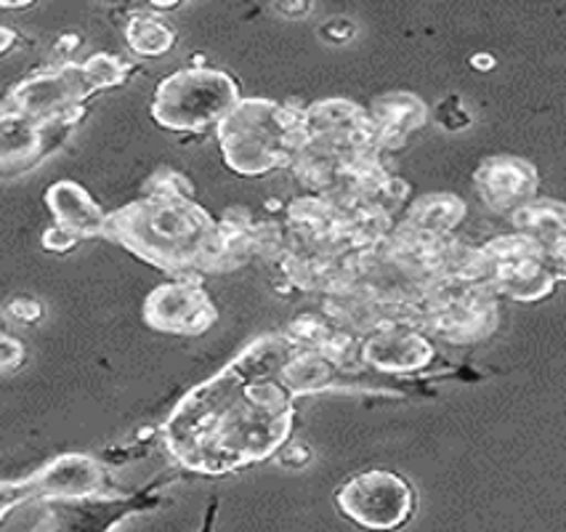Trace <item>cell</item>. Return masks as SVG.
Returning a JSON list of instances; mask_svg holds the SVG:
<instances>
[{
  "label": "cell",
  "mask_w": 566,
  "mask_h": 532,
  "mask_svg": "<svg viewBox=\"0 0 566 532\" xmlns=\"http://www.w3.org/2000/svg\"><path fill=\"white\" fill-rule=\"evenodd\" d=\"M335 365L331 357H325L319 350H301L298 341H295L293 352L287 354L285 365H282L280 378L287 389L295 394H308L327 389L335 380Z\"/></svg>",
  "instance_id": "cell-16"
},
{
  "label": "cell",
  "mask_w": 566,
  "mask_h": 532,
  "mask_svg": "<svg viewBox=\"0 0 566 532\" xmlns=\"http://www.w3.org/2000/svg\"><path fill=\"white\" fill-rule=\"evenodd\" d=\"M482 280L495 295L513 301H543L556 288V272L545 253L524 234H503L479 248Z\"/></svg>",
  "instance_id": "cell-6"
},
{
  "label": "cell",
  "mask_w": 566,
  "mask_h": 532,
  "mask_svg": "<svg viewBox=\"0 0 566 532\" xmlns=\"http://www.w3.org/2000/svg\"><path fill=\"white\" fill-rule=\"evenodd\" d=\"M562 280H566V269H564V274H562Z\"/></svg>",
  "instance_id": "cell-27"
},
{
  "label": "cell",
  "mask_w": 566,
  "mask_h": 532,
  "mask_svg": "<svg viewBox=\"0 0 566 532\" xmlns=\"http://www.w3.org/2000/svg\"><path fill=\"white\" fill-rule=\"evenodd\" d=\"M117 225L125 246L168 272L223 267L221 229L192 200L155 195L120 210Z\"/></svg>",
  "instance_id": "cell-2"
},
{
  "label": "cell",
  "mask_w": 566,
  "mask_h": 532,
  "mask_svg": "<svg viewBox=\"0 0 566 532\" xmlns=\"http://www.w3.org/2000/svg\"><path fill=\"white\" fill-rule=\"evenodd\" d=\"M22 346L11 338H0V367H11L22 359Z\"/></svg>",
  "instance_id": "cell-23"
},
{
  "label": "cell",
  "mask_w": 566,
  "mask_h": 532,
  "mask_svg": "<svg viewBox=\"0 0 566 532\" xmlns=\"http://www.w3.org/2000/svg\"><path fill=\"white\" fill-rule=\"evenodd\" d=\"M373 126L378 134V147L397 149L410 134L426 126L429 107L423 98L412 94H388L373 104Z\"/></svg>",
  "instance_id": "cell-13"
},
{
  "label": "cell",
  "mask_w": 566,
  "mask_h": 532,
  "mask_svg": "<svg viewBox=\"0 0 566 532\" xmlns=\"http://www.w3.org/2000/svg\"><path fill=\"white\" fill-rule=\"evenodd\" d=\"M147 323L179 336H200L216 323V306L210 295L192 280H176L160 285L149 295Z\"/></svg>",
  "instance_id": "cell-8"
},
{
  "label": "cell",
  "mask_w": 566,
  "mask_h": 532,
  "mask_svg": "<svg viewBox=\"0 0 566 532\" xmlns=\"http://www.w3.org/2000/svg\"><path fill=\"white\" fill-rule=\"evenodd\" d=\"M469 64H471V70H476V72H490V70H495L497 62L492 54H473L469 59Z\"/></svg>",
  "instance_id": "cell-25"
},
{
  "label": "cell",
  "mask_w": 566,
  "mask_h": 532,
  "mask_svg": "<svg viewBox=\"0 0 566 532\" xmlns=\"http://www.w3.org/2000/svg\"><path fill=\"white\" fill-rule=\"evenodd\" d=\"M94 88H98V83L91 75L88 64L85 67L45 72V75H38L19 85L14 94V109L19 115L30 117V121L54 117L81 102L83 96H88Z\"/></svg>",
  "instance_id": "cell-10"
},
{
  "label": "cell",
  "mask_w": 566,
  "mask_h": 532,
  "mask_svg": "<svg viewBox=\"0 0 566 532\" xmlns=\"http://www.w3.org/2000/svg\"><path fill=\"white\" fill-rule=\"evenodd\" d=\"M420 327L450 344H473L497 327V299L484 282L442 280L420 301Z\"/></svg>",
  "instance_id": "cell-5"
},
{
  "label": "cell",
  "mask_w": 566,
  "mask_h": 532,
  "mask_svg": "<svg viewBox=\"0 0 566 532\" xmlns=\"http://www.w3.org/2000/svg\"><path fill=\"white\" fill-rule=\"evenodd\" d=\"M295 341L263 338L195 389L168 420L176 461L200 474H227L272 458L293 429V392L280 371Z\"/></svg>",
  "instance_id": "cell-1"
},
{
  "label": "cell",
  "mask_w": 566,
  "mask_h": 532,
  "mask_svg": "<svg viewBox=\"0 0 566 532\" xmlns=\"http://www.w3.org/2000/svg\"><path fill=\"white\" fill-rule=\"evenodd\" d=\"M32 482H35V492H41V496H88L102 484V471L91 458L64 456L51 463L49 469H43L38 477H32Z\"/></svg>",
  "instance_id": "cell-14"
},
{
  "label": "cell",
  "mask_w": 566,
  "mask_h": 532,
  "mask_svg": "<svg viewBox=\"0 0 566 532\" xmlns=\"http://www.w3.org/2000/svg\"><path fill=\"white\" fill-rule=\"evenodd\" d=\"M465 219V202L452 192H437L420 197L412 202L410 213H407V227L420 229V232L439 234V238H450Z\"/></svg>",
  "instance_id": "cell-17"
},
{
  "label": "cell",
  "mask_w": 566,
  "mask_h": 532,
  "mask_svg": "<svg viewBox=\"0 0 566 532\" xmlns=\"http://www.w3.org/2000/svg\"><path fill=\"white\" fill-rule=\"evenodd\" d=\"M340 514L370 532L405 528L415 511V490L405 477L388 469H367L354 474L335 492Z\"/></svg>",
  "instance_id": "cell-7"
},
{
  "label": "cell",
  "mask_w": 566,
  "mask_h": 532,
  "mask_svg": "<svg viewBox=\"0 0 566 532\" xmlns=\"http://www.w3.org/2000/svg\"><path fill=\"white\" fill-rule=\"evenodd\" d=\"M354 35H357V24H354L352 19H331V22L322 28V38H327V41L333 43H346L352 41Z\"/></svg>",
  "instance_id": "cell-21"
},
{
  "label": "cell",
  "mask_w": 566,
  "mask_h": 532,
  "mask_svg": "<svg viewBox=\"0 0 566 532\" xmlns=\"http://www.w3.org/2000/svg\"><path fill=\"white\" fill-rule=\"evenodd\" d=\"M125 38L138 56H163L174 49L176 32L160 17H134L125 28Z\"/></svg>",
  "instance_id": "cell-19"
},
{
  "label": "cell",
  "mask_w": 566,
  "mask_h": 532,
  "mask_svg": "<svg viewBox=\"0 0 566 532\" xmlns=\"http://www.w3.org/2000/svg\"><path fill=\"white\" fill-rule=\"evenodd\" d=\"M280 461L285 466H295V469H298V466H306L308 461H312V450L301 442L285 445V448L280 450Z\"/></svg>",
  "instance_id": "cell-22"
},
{
  "label": "cell",
  "mask_w": 566,
  "mask_h": 532,
  "mask_svg": "<svg viewBox=\"0 0 566 532\" xmlns=\"http://www.w3.org/2000/svg\"><path fill=\"white\" fill-rule=\"evenodd\" d=\"M49 206L56 213L64 232L70 234H98L107 229V219L102 216V210L72 181H62L51 187Z\"/></svg>",
  "instance_id": "cell-15"
},
{
  "label": "cell",
  "mask_w": 566,
  "mask_h": 532,
  "mask_svg": "<svg viewBox=\"0 0 566 532\" xmlns=\"http://www.w3.org/2000/svg\"><path fill=\"white\" fill-rule=\"evenodd\" d=\"M11 314H17V317L24 320V323H32V320L41 314V306H38L35 301L22 299V301H17V304H11Z\"/></svg>",
  "instance_id": "cell-24"
},
{
  "label": "cell",
  "mask_w": 566,
  "mask_h": 532,
  "mask_svg": "<svg viewBox=\"0 0 566 532\" xmlns=\"http://www.w3.org/2000/svg\"><path fill=\"white\" fill-rule=\"evenodd\" d=\"M511 221L518 234L530 238L545 253L556 278L562 280L566 269V208L562 202L535 200L511 213Z\"/></svg>",
  "instance_id": "cell-12"
},
{
  "label": "cell",
  "mask_w": 566,
  "mask_h": 532,
  "mask_svg": "<svg viewBox=\"0 0 566 532\" xmlns=\"http://www.w3.org/2000/svg\"><path fill=\"white\" fill-rule=\"evenodd\" d=\"M219 142L229 168L240 176H263L304 153V113L269 98H245L219 126Z\"/></svg>",
  "instance_id": "cell-3"
},
{
  "label": "cell",
  "mask_w": 566,
  "mask_h": 532,
  "mask_svg": "<svg viewBox=\"0 0 566 532\" xmlns=\"http://www.w3.org/2000/svg\"><path fill=\"white\" fill-rule=\"evenodd\" d=\"M43 144V131L24 115L0 117V166H14L35 155Z\"/></svg>",
  "instance_id": "cell-18"
},
{
  "label": "cell",
  "mask_w": 566,
  "mask_h": 532,
  "mask_svg": "<svg viewBox=\"0 0 566 532\" xmlns=\"http://www.w3.org/2000/svg\"><path fill=\"white\" fill-rule=\"evenodd\" d=\"M437 123L447 134H460V131H469L473 126V115L463 98L452 94L437 104Z\"/></svg>",
  "instance_id": "cell-20"
},
{
  "label": "cell",
  "mask_w": 566,
  "mask_h": 532,
  "mask_svg": "<svg viewBox=\"0 0 566 532\" xmlns=\"http://www.w3.org/2000/svg\"><path fill=\"white\" fill-rule=\"evenodd\" d=\"M237 104L240 88L227 72L189 67L157 85L153 117L170 131H206L221 126Z\"/></svg>",
  "instance_id": "cell-4"
},
{
  "label": "cell",
  "mask_w": 566,
  "mask_h": 532,
  "mask_svg": "<svg viewBox=\"0 0 566 532\" xmlns=\"http://www.w3.org/2000/svg\"><path fill=\"white\" fill-rule=\"evenodd\" d=\"M361 357L384 373H415L437 359V346L418 327H388L367 341Z\"/></svg>",
  "instance_id": "cell-11"
},
{
  "label": "cell",
  "mask_w": 566,
  "mask_h": 532,
  "mask_svg": "<svg viewBox=\"0 0 566 532\" xmlns=\"http://www.w3.org/2000/svg\"><path fill=\"white\" fill-rule=\"evenodd\" d=\"M473 187L490 210L495 213H516L518 208L535 202L539 174L522 157L495 155L486 157L473 170Z\"/></svg>",
  "instance_id": "cell-9"
},
{
  "label": "cell",
  "mask_w": 566,
  "mask_h": 532,
  "mask_svg": "<svg viewBox=\"0 0 566 532\" xmlns=\"http://www.w3.org/2000/svg\"><path fill=\"white\" fill-rule=\"evenodd\" d=\"M274 11L276 14H285V17H301V14H308V11H312V6L308 3H291V6L280 3V6H274Z\"/></svg>",
  "instance_id": "cell-26"
}]
</instances>
